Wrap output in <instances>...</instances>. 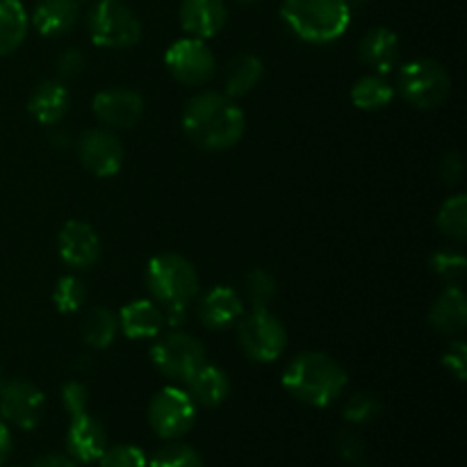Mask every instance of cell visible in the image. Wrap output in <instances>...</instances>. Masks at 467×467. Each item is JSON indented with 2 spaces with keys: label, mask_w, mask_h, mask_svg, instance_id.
Listing matches in <instances>:
<instances>
[{
  "label": "cell",
  "mask_w": 467,
  "mask_h": 467,
  "mask_svg": "<svg viewBox=\"0 0 467 467\" xmlns=\"http://www.w3.org/2000/svg\"><path fill=\"white\" fill-rule=\"evenodd\" d=\"M182 130L205 150L233 149L246 130V119L235 99L222 91H201L182 109Z\"/></svg>",
  "instance_id": "6da1fadb"
},
{
  "label": "cell",
  "mask_w": 467,
  "mask_h": 467,
  "mask_svg": "<svg viewBox=\"0 0 467 467\" xmlns=\"http://www.w3.org/2000/svg\"><path fill=\"white\" fill-rule=\"evenodd\" d=\"M349 377L327 354L306 351L299 354L283 372V388L301 404L327 409L345 392Z\"/></svg>",
  "instance_id": "7a4b0ae2"
},
{
  "label": "cell",
  "mask_w": 467,
  "mask_h": 467,
  "mask_svg": "<svg viewBox=\"0 0 467 467\" xmlns=\"http://www.w3.org/2000/svg\"><path fill=\"white\" fill-rule=\"evenodd\" d=\"M281 18L299 39L331 44L351 23L349 0H283Z\"/></svg>",
  "instance_id": "3957f363"
},
{
  "label": "cell",
  "mask_w": 467,
  "mask_h": 467,
  "mask_svg": "<svg viewBox=\"0 0 467 467\" xmlns=\"http://www.w3.org/2000/svg\"><path fill=\"white\" fill-rule=\"evenodd\" d=\"M146 287L162 310L187 308L199 295V274L182 255H155L146 269Z\"/></svg>",
  "instance_id": "277c9868"
},
{
  "label": "cell",
  "mask_w": 467,
  "mask_h": 467,
  "mask_svg": "<svg viewBox=\"0 0 467 467\" xmlns=\"http://www.w3.org/2000/svg\"><path fill=\"white\" fill-rule=\"evenodd\" d=\"M91 41L100 48L126 50L141 39V23L123 0H99L87 16Z\"/></svg>",
  "instance_id": "5b68a950"
},
{
  "label": "cell",
  "mask_w": 467,
  "mask_h": 467,
  "mask_svg": "<svg viewBox=\"0 0 467 467\" xmlns=\"http://www.w3.org/2000/svg\"><path fill=\"white\" fill-rule=\"evenodd\" d=\"M397 87L409 105L418 109H433L450 99L451 78L436 59L418 57L401 67Z\"/></svg>",
  "instance_id": "8992f818"
},
{
  "label": "cell",
  "mask_w": 467,
  "mask_h": 467,
  "mask_svg": "<svg viewBox=\"0 0 467 467\" xmlns=\"http://www.w3.org/2000/svg\"><path fill=\"white\" fill-rule=\"evenodd\" d=\"M237 340L244 354L255 363H274L287 347V331L281 319L274 317L267 308L251 310L237 322Z\"/></svg>",
  "instance_id": "52a82bcc"
},
{
  "label": "cell",
  "mask_w": 467,
  "mask_h": 467,
  "mask_svg": "<svg viewBox=\"0 0 467 467\" xmlns=\"http://www.w3.org/2000/svg\"><path fill=\"white\" fill-rule=\"evenodd\" d=\"M150 360L162 377L187 383V379L205 365V347L190 333L171 331L150 347Z\"/></svg>",
  "instance_id": "ba28073f"
},
{
  "label": "cell",
  "mask_w": 467,
  "mask_h": 467,
  "mask_svg": "<svg viewBox=\"0 0 467 467\" xmlns=\"http://www.w3.org/2000/svg\"><path fill=\"white\" fill-rule=\"evenodd\" d=\"M196 422V404L185 388L167 386L150 400L149 424L162 441H178L187 436Z\"/></svg>",
  "instance_id": "9c48e42d"
},
{
  "label": "cell",
  "mask_w": 467,
  "mask_h": 467,
  "mask_svg": "<svg viewBox=\"0 0 467 467\" xmlns=\"http://www.w3.org/2000/svg\"><path fill=\"white\" fill-rule=\"evenodd\" d=\"M164 64L171 78L190 87H201L210 82L217 71V59L208 48L205 39L185 36L173 41L164 53Z\"/></svg>",
  "instance_id": "30bf717a"
},
{
  "label": "cell",
  "mask_w": 467,
  "mask_h": 467,
  "mask_svg": "<svg viewBox=\"0 0 467 467\" xmlns=\"http://www.w3.org/2000/svg\"><path fill=\"white\" fill-rule=\"evenodd\" d=\"M46 397L39 388L26 379H7L0 383V418L7 424L30 431L41 422Z\"/></svg>",
  "instance_id": "8fae6325"
},
{
  "label": "cell",
  "mask_w": 467,
  "mask_h": 467,
  "mask_svg": "<svg viewBox=\"0 0 467 467\" xmlns=\"http://www.w3.org/2000/svg\"><path fill=\"white\" fill-rule=\"evenodd\" d=\"M76 150L82 167L99 178L117 176L126 158L123 144L108 128H91L82 132L76 140Z\"/></svg>",
  "instance_id": "7c38bea8"
},
{
  "label": "cell",
  "mask_w": 467,
  "mask_h": 467,
  "mask_svg": "<svg viewBox=\"0 0 467 467\" xmlns=\"http://www.w3.org/2000/svg\"><path fill=\"white\" fill-rule=\"evenodd\" d=\"M91 109L96 119L108 128L128 130L144 117V96L135 89H123V87L103 89L91 100Z\"/></svg>",
  "instance_id": "4fadbf2b"
},
{
  "label": "cell",
  "mask_w": 467,
  "mask_h": 467,
  "mask_svg": "<svg viewBox=\"0 0 467 467\" xmlns=\"http://www.w3.org/2000/svg\"><path fill=\"white\" fill-rule=\"evenodd\" d=\"M59 258L73 269H89L100 258V240L94 226L80 219L64 223L57 237Z\"/></svg>",
  "instance_id": "5bb4252c"
},
{
  "label": "cell",
  "mask_w": 467,
  "mask_h": 467,
  "mask_svg": "<svg viewBox=\"0 0 467 467\" xmlns=\"http://www.w3.org/2000/svg\"><path fill=\"white\" fill-rule=\"evenodd\" d=\"M181 27L196 39L219 35L228 21L226 0H182L178 9Z\"/></svg>",
  "instance_id": "9a60e30c"
},
{
  "label": "cell",
  "mask_w": 467,
  "mask_h": 467,
  "mask_svg": "<svg viewBox=\"0 0 467 467\" xmlns=\"http://www.w3.org/2000/svg\"><path fill=\"white\" fill-rule=\"evenodd\" d=\"M242 315H244V299L233 287L226 285L213 287L210 292H205V296L196 306L199 322L205 328H213V331L231 328L233 324L240 322Z\"/></svg>",
  "instance_id": "2e32d148"
},
{
  "label": "cell",
  "mask_w": 467,
  "mask_h": 467,
  "mask_svg": "<svg viewBox=\"0 0 467 467\" xmlns=\"http://www.w3.org/2000/svg\"><path fill=\"white\" fill-rule=\"evenodd\" d=\"M67 450L76 463H94L108 450V433L103 424L89 413L71 418L67 431Z\"/></svg>",
  "instance_id": "e0dca14e"
},
{
  "label": "cell",
  "mask_w": 467,
  "mask_h": 467,
  "mask_svg": "<svg viewBox=\"0 0 467 467\" xmlns=\"http://www.w3.org/2000/svg\"><path fill=\"white\" fill-rule=\"evenodd\" d=\"M80 18V0H39L32 9L30 23L41 36H62L76 27Z\"/></svg>",
  "instance_id": "ac0fdd59"
},
{
  "label": "cell",
  "mask_w": 467,
  "mask_h": 467,
  "mask_svg": "<svg viewBox=\"0 0 467 467\" xmlns=\"http://www.w3.org/2000/svg\"><path fill=\"white\" fill-rule=\"evenodd\" d=\"M71 94L62 80H41L27 99V112L44 126H55L67 117Z\"/></svg>",
  "instance_id": "d6986e66"
},
{
  "label": "cell",
  "mask_w": 467,
  "mask_h": 467,
  "mask_svg": "<svg viewBox=\"0 0 467 467\" xmlns=\"http://www.w3.org/2000/svg\"><path fill=\"white\" fill-rule=\"evenodd\" d=\"M358 55L363 64L374 68V73L386 76L395 68L397 57H400V36L390 27H372L363 35L358 44Z\"/></svg>",
  "instance_id": "ffe728a7"
},
{
  "label": "cell",
  "mask_w": 467,
  "mask_h": 467,
  "mask_svg": "<svg viewBox=\"0 0 467 467\" xmlns=\"http://www.w3.org/2000/svg\"><path fill=\"white\" fill-rule=\"evenodd\" d=\"M119 317V328L130 340H149L164 327V313L153 299H137L123 306Z\"/></svg>",
  "instance_id": "44dd1931"
},
{
  "label": "cell",
  "mask_w": 467,
  "mask_h": 467,
  "mask_svg": "<svg viewBox=\"0 0 467 467\" xmlns=\"http://www.w3.org/2000/svg\"><path fill=\"white\" fill-rule=\"evenodd\" d=\"M429 324L442 336H459L467 327V299L459 285H447L429 310Z\"/></svg>",
  "instance_id": "7402d4cb"
},
{
  "label": "cell",
  "mask_w": 467,
  "mask_h": 467,
  "mask_svg": "<svg viewBox=\"0 0 467 467\" xmlns=\"http://www.w3.org/2000/svg\"><path fill=\"white\" fill-rule=\"evenodd\" d=\"M185 390L196 406L214 409V406H222L231 395V379L222 368L205 363L187 379Z\"/></svg>",
  "instance_id": "603a6c76"
},
{
  "label": "cell",
  "mask_w": 467,
  "mask_h": 467,
  "mask_svg": "<svg viewBox=\"0 0 467 467\" xmlns=\"http://www.w3.org/2000/svg\"><path fill=\"white\" fill-rule=\"evenodd\" d=\"M263 73L265 67L260 57L251 53L235 55L223 71V87H226L223 94L231 96V99H242L258 87V82L263 80Z\"/></svg>",
  "instance_id": "cb8c5ba5"
},
{
  "label": "cell",
  "mask_w": 467,
  "mask_h": 467,
  "mask_svg": "<svg viewBox=\"0 0 467 467\" xmlns=\"http://www.w3.org/2000/svg\"><path fill=\"white\" fill-rule=\"evenodd\" d=\"M30 16L21 0H0V57L12 55L26 41Z\"/></svg>",
  "instance_id": "d4e9b609"
},
{
  "label": "cell",
  "mask_w": 467,
  "mask_h": 467,
  "mask_svg": "<svg viewBox=\"0 0 467 467\" xmlns=\"http://www.w3.org/2000/svg\"><path fill=\"white\" fill-rule=\"evenodd\" d=\"M82 340L91 349H108L119 336V317L109 308L96 306L82 317Z\"/></svg>",
  "instance_id": "484cf974"
},
{
  "label": "cell",
  "mask_w": 467,
  "mask_h": 467,
  "mask_svg": "<svg viewBox=\"0 0 467 467\" xmlns=\"http://www.w3.org/2000/svg\"><path fill=\"white\" fill-rule=\"evenodd\" d=\"M392 96H395V89H392L390 82L383 76H379V73L363 76L360 80H356L354 87H351V103L358 109H368V112L383 109L386 105H390Z\"/></svg>",
  "instance_id": "4316f807"
},
{
  "label": "cell",
  "mask_w": 467,
  "mask_h": 467,
  "mask_svg": "<svg viewBox=\"0 0 467 467\" xmlns=\"http://www.w3.org/2000/svg\"><path fill=\"white\" fill-rule=\"evenodd\" d=\"M438 228L450 240L463 242L467 237V196L454 194L441 205L436 217Z\"/></svg>",
  "instance_id": "83f0119b"
},
{
  "label": "cell",
  "mask_w": 467,
  "mask_h": 467,
  "mask_svg": "<svg viewBox=\"0 0 467 467\" xmlns=\"http://www.w3.org/2000/svg\"><path fill=\"white\" fill-rule=\"evenodd\" d=\"M276 278L267 269H254L244 278V296L251 304V310H265L276 299Z\"/></svg>",
  "instance_id": "f1b7e54d"
},
{
  "label": "cell",
  "mask_w": 467,
  "mask_h": 467,
  "mask_svg": "<svg viewBox=\"0 0 467 467\" xmlns=\"http://www.w3.org/2000/svg\"><path fill=\"white\" fill-rule=\"evenodd\" d=\"M146 467H203V459L185 442H169L150 456Z\"/></svg>",
  "instance_id": "f546056e"
},
{
  "label": "cell",
  "mask_w": 467,
  "mask_h": 467,
  "mask_svg": "<svg viewBox=\"0 0 467 467\" xmlns=\"http://www.w3.org/2000/svg\"><path fill=\"white\" fill-rule=\"evenodd\" d=\"M429 267L447 285H459L465 276L467 260L459 249H441L429 258Z\"/></svg>",
  "instance_id": "4dcf8cb0"
},
{
  "label": "cell",
  "mask_w": 467,
  "mask_h": 467,
  "mask_svg": "<svg viewBox=\"0 0 467 467\" xmlns=\"http://www.w3.org/2000/svg\"><path fill=\"white\" fill-rule=\"evenodd\" d=\"M87 301V287L78 276H62L53 290V304L59 313L71 315L82 308Z\"/></svg>",
  "instance_id": "1f68e13d"
},
{
  "label": "cell",
  "mask_w": 467,
  "mask_h": 467,
  "mask_svg": "<svg viewBox=\"0 0 467 467\" xmlns=\"http://www.w3.org/2000/svg\"><path fill=\"white\" fill-rule=\"evenodd\" d=\"M381 415V401L372 392H356L347 400L342 418L349 424H368Z\"/></svg>",
  "instance_id": "d6a6232c"
},
{
  "label": "cell",
  "mask_w": 467,
  "mask_h": 467,
  "mask_svg": "<svg viewBox=\"0 0 467 467\" xmlns=\"http://www.w3.org/2000/svg\"><path fill=\"white\" fill-rule=\"evenodd\" d=\"M146 463H149V459L135 445L108 447L99 459L100 467H146Z\"/></svg>",
  "instance_id": "836d02e7"
},
{
  "label": "cell",
  "mask_w": 467,
  "mask_h": 467,
  "mask_svg": "<svg viewBox=\"0 0 467 467\" xmlns=\"http://www.w3.org/2000/svg\"><path fill=\"white\" fill-rule=\"evenodd\" d=\"M336 450L342 461L351 465H360L365 459V441L351 429H342L336 436Z\"/></svg>",
  "instance_id": "e575fe53"
},
{
  "label": "cell",
  "mask_w": 467,
  "mask_h": 467,
  "mask_svg": "<svg viewBox=\"0 0 467 467\" xmlns=\"http://www.w3.org/2000/svg\"><path fill=\"white\" fill-rule=\"evenodd\" d=\"M62 404L71 418L87 413V404H89V392L80 381H68L62 386Z\"/></svg>",
  "instance_id": "d590c367"
},
{
  "label": "cell",
  "mask_w": 467,
  "mask_h": 467,
  "mask_svg": "<svg viewBox=\"0 0 467 467\" xmlns=\"http://www.w3.org/2000/svg\"><path fill=\"white\" fill-rule=\"evenodd\" d=\"M442 365L454 374L459 381H465L467 377V345L465 340H454L447 347L445 356H442Z\"/></svg>",
  "instance_id": "8d00e7d4"
},
{
  "label": "cell",
  "mask_w": 467,
  "mask_h": 467,
  "mask_svg": "<svg viewBox=\"0 0 467 467\" xmlns=\"http://www.w3.org/2000/svg\"><path fill=\"white\" fill-rule=\"evenodd\" d=\"M87 57L80 48H67L57 59V76L62 80H73L85 71Z\"/></svg>",
  "instance_id": "74e56055"
},
{
  "label": "cell",
  "mask_w": 467,
  "mask_h": 467,
  "mask_svg": "<svg viewBox=\"0 0 467 467\" xmlns=\"http://www.w3.org/2000/svg\"><path fill=\"white\" fill-rule=\"evenodd\" d=\"M441 178L445 185H459L461 178H463V158H461V153L451 150L442 158Z\"/></svg>",
  "instance_id": "f35d334b"
},
{
  "label": "cell",
  "mask_w": 467,
  "mask_h": 467,
  "mask_svg": "<svg viewBox=\"0 0 467 467\" xmlns=\"http://www.w3.org/2000/svg\"><path fill=\"white\" fill-rule=\"evenodd\" d=\"M32 467H78L68 454H44L32 463Z\"/></svg>",
  "instance_id": "ab89813d"
},
{
  "label": "cell",
  "mask_w": 467,
  "mask_h": 467,
  "mask_svg": "<svg viewBox=\"0 0 467 467\" xmlns=\"http://www.w3.org/2000/svg\"><path fill=\"white\" fill-rule=\"evenodd\" d=\"M9 451H12V433H9L7 422L0 418V465L7 461Z\"/></svg>",
  "instance_id": "60d3db41"
},
{
  "label": "cell",
  "mask_w": 467,
  "mask_h": 467,
  "mask_svg": "<svg viewBox=\"0 0 467 467\" xmlns=\"http://www.w3.org/2000/svg\"><path fill=\"white\" fill-rule=\"evenodd\" d=\"M53 140H55V144H57V146H68V144H71V137H68V132H67V135H64V132H59V135H55Z\"/></svg>",
  "instance_id": "b9f144b4"
},
{
  "label": "cell",
  "mask_w": 467,
  "mask_h": 467,
  "mask_svg": "<svg viewBox=\"0 0 467 467\" xmlns=\"http://www.w3.org/2000/svg\"><path fill=\"white\" fill-rule=\"evenodd\" d=\"M233 3H240V5H255V3H260V0H233Z\"/></svg>",
  "instance_id": "7bdbcfd3"
},
{
  "label": "cell",
  "mask_w": 467,
  "mask_h": 467,
  "mask_svg": "<svg viewBox=\"0 0 467 467\" xmlns=\"http://www.w3.org/2000/svg\"><path fill=\"white\" fill-rule=\"evenodd\" d=\"M356 467H368V465H363V463H360V465H356Z\"/></svg>",
  "instance_id": "ee69618b"
}]
</instances>
